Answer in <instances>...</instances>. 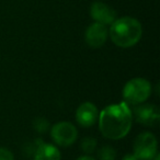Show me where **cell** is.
<instances>
[{
  "mask_svg": "<svg viewBox=\"0 0 160 160\" xmlns=\"http://www.w3.org/2000/svg\"><path fill=\"white\" fill-rule=\"evenodd\" d=\"M98 122L103 137L111 140H120L128 135L132 129V110L124 101L118 104L108 105L99 113Z\"/></svg>",
  "mask_w": 160,
  "mask_h": 160,
  "instance_id": "1",
  "label": "cell"
},
{
  "mask_svg": "<svg viewBox=\"0 0 160 160\" xmlns=\"http://www.w3.org/2000/svg\"><path fill=\"white\" fill-rule=\"evenodd\" d=\"M109 36L121 48H129L136 45L142 36V25L133 17H122L110 25Z\"/></svg>",
  "mask_w": 160,
  "mask_h": 160,
  "instance_id": "2",
  "label": "cell"
},
{
  "mask_svg": "<svg viewBox=\"0 0 160 160\" xmlns=\"http://www.w3.org/2000/svg\"><path fill=\"white\" fill-rule=\"evenodd\" d=\"M151 83L145 78H133L123 87L122 96L127 105H138L146 102L151 96Z\"/></svg>",
  "mask_w": 160,
  "mask_h": 160,
  "instance_id": "3",
  "label": "cell"
},
{
  "mask_svg": "<svg viewBox=\"0 0 160 160\" xmlns=\"http://www.w3.org/2000/svg\"><path fill=\"white\" fill-rule=\"evenodd\" d=\"M133 150L138 160H151L158 152L157 137L151 132L138 134L134 140Z\"/></svg>",
  "mask_w": 160,
  "mask_h": 160,
  "instance_id": "4",
  "label": "cell"
},
{
  "mask_svg": "<svg viewBox=\"0 0 160 160\" xmlns=\"http://www.w3.org/2000/svg\"><path fill=\"white\" fill-rule=\"evenodd\" d=\"M51 137L57 146L69 147L78 139V129L70 122H58L51 127Z\"/></svg>",
  "mask_w": 160,
  "mask_h": 160,
  "instance_id": "5",
  "label": "cell"
},
{
  "mask_svg": "<svg viewBox=\"0 0 160 160\" xmlns=\"http://www.w3.org/2000/svg\"><path fill=\"white\" fill-rule=\"evenodd\" d=\"M132 110V109H131ZM133 120L148 127L158 126L160 122L159 108L155 104H138L132 110Z\"/></svg>",
  "mask_w": 160,
  "mask_h": 160,
  "instance_id": "6",
  "label": "cell"
},
{
  "mask_svg": "<svg viewBox=\"0 0 160 160\" xmlns=\"http://www.w3.org/2000/svg\"><path fill=\"white\" fill-rule=\"evenodd\" d=\"M109 36V30L107 25L93 22L87 28L85 33V41L91 48H100L105 44Z\"/></svg>",
  "mask_w": 160,
  "mask_h": 160,
  "instance_id": "7",
  "label": "cell"
},
{
  "mask_svg": "<svg viewBox=\"0 0 160 160\" xmlns=\"http://www.w3.org/2000/svg\"><path fill=\"white\" fill-rule=\"evenodd\" d=\"M99 110L92 102H83L78 107L76 111V121L81 127H91L98 122Z\"/></svg>",
  "mask_w": 160,
  "mask_h": 160,
  "instance_id": "8",
  "label": "cell"
},
{
  "mask_svg": "<svg viewBox=\"0 0 160 160\" xmlns=\"http://www.w3.org/2000/svg\"><path fill=\"white\" fill-rule=\"evenodd\" d=\"M90 16L94 22L104 25H111L116 20V11L102 1H94L90 6Z\"/></svg>",
  "mask_w": 160,
  "mask_h": 160,
  "instance_id": "9",
  "label": "cell"
},
{
  "mask_svg": "<svg viewBox=\"0 0 160 160\" xmlns=\"http://www.w3.org/2000/svg\"><path fill=\"white\" fill-rule=\"evenodd\" d=\"M62 155H60L59 149L57 146L53 144H47L43 142L34 152L33 160H60Z\"/></svg>",
  "mask_w": 160,
  "mask_h": 160,
  "instance_id": "10",
  "label": "cell"
},
{
  "mask_svg": "<svg viewBox=\"0 0 160 160\" xmlns=\"http://www.w3.org/2000/svg\"><path fill=\"white\" fill-rule=\"evenodd\" d=\"M97 145H98V142L94 137H91V136L85 137L80 142V149L85 152V155H91L92 152L96 151Z\"/></svg>",
  "mask_w": 160,
  "mask_h": 160,
  "instance_id": "11",
  "label": "cell"
},
{
  "mask_svg": "<svg viewBox=\"0 0 160 160\" xmlns=\"http://www.w3.org/2000/svg\"><path fill=\"white\" fill-rule=\"evenodd\" d=\"M99 160H115L116 150L111 145H104L98 150Z\"/></svg>",
  "mask_w": 160,
  "mask_h": 160,
  "instance_id": "12",
  "label": "cell"
},
{
  "mask_svg": "<svg viewBox=\"0 0 160 160\" xmlns=\"http://www.w3.org/2000/svg\"><path fill=\"white\" fill-rule=\"evenodd\" d=\"M49 122L45 118H36L33 121V128L40 134L46 133L49 129Z\"/></svg>",
  "mask_w": 160,
  "mask_h": 160,
  "instance_id": "13",
  "label": "cell"
},
{
  "mask_svg": "<svg viewBox=\"0 0 160 160\" xmlns=\"http://www.w3.org/2000/svg\"><path fill=\"white\" fill-rule=\"evenodd\" d=\"M43 140L41 139V138H38V139H35L34 142H29V144H27L24 146V152L27 156H33L34 152L36 151V149L38 148V147L41 146V145L43 144Z\"/></svg>",
  "mask_w": 160,
  "mask_h": 160,
  "instance_id": "14",
  "label": "cell"
},
{
  "mask_svg": "<svg viewBox=\"0 0 160 160\" xmlns=\"http://www.w3.org/2000/svg\"><path fill=\"white\" fill-rule=\"evenodd\" d=\"M0 160H14V156L10 149L0 147Z\"/></svg>",
  "mask_w": 160,
  "mask_h": 160,
  "instance_id": "15",
  "label": "cell"
},
{
  "mask_svg": "<svg viewBox=\"0 0 160 160\" xmlns=\"http://www.w3.org/2000/svg\"><path fill=\"white\" fill-rule=\"evenodd\" d=\"M122 160H138V159L136 158V156L134 153H127V155H125L122 158Z\"/></svg>",
  "mask_w": 160,
  "mask_h": 160,
  "instance_id": "16",
  "label": "cell"
},
{
  "mask_svg": "<svg viewBox=\"0 0 160 160\" xmlns=\"http://www.w3.org/2000/svg\"><path fill=\"white\" fill-rule=\"evenodd\" d=\"M76 160H96L92 156L90 155H83V156H80V157H78Z\"/></svg>",
  "mask_w": 160,
  "mask_h": 160,
  "instance_id": "17",
  "label": "cell"
},
{
  "mask_svg": "<svg viewBox=\"0 0 160 160\" xmlns=\"http://www.w3.org/2000/svg\"><path fill=\"white\" fill-rule=\"evenodd\" d=\"M151 160H160V153L159 152H157L155 156H153V158Z\"/></svg>",
  "mask_w": 160,
  "mask_h": 160,
  "instance_id": "18",
  "label": "cell"
}]
</instances>
